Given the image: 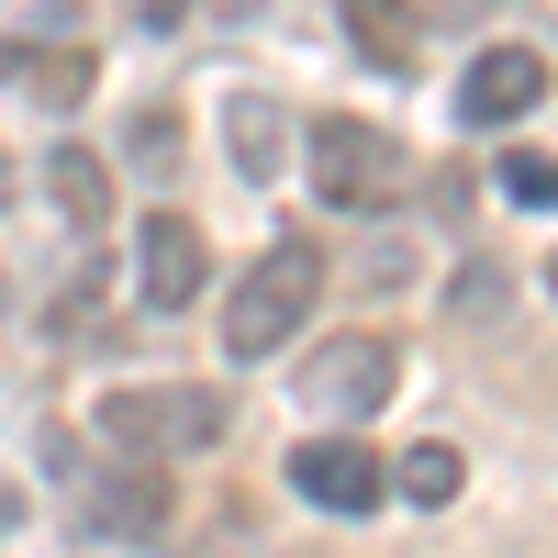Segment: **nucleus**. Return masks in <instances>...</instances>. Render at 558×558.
Wrapping results in <instances>:
<instances>
[{
    "mask_svg": "<svg viewBox=\"0 0 558 558\" xmlns=\"http://www.w3.org/2000/svg\"><path fill=\"white\" fill-rule=\"evenodd\" d=\"M313 302H324V246L313 235H268V257L235 279V302H223V347L257 368L268 347H291L313 324Z\"/></svg>",
    "mask_w": 558,
    "mask_h": 558,
    "instance_id": "1",
    "label": "nucleus"
},
{
    "mask_svg": "<svg viewBox=\"0 0 558 558\" xmlns=\"http://www.w3.org/2000/svg\"><path fill=\"white\" fill-rule=\"evenodd\" d=\"M302 168H313V202H324V213H391V202L413 191L402 134L357 123V112H324V123L302 134Z\"/></svg>",
    "mask_w": 558,
    "mask_h": 558,
    "instance_id": "2",
    "label": "nucleus"
},
{
    "mask_svg": "<svg viewBox=\"0 0 558 558\" xmlns=\"http://www.w3.org/2000/svg\"><path fill=\"white\" fill-rule=\"evenodd\" d=\"M89 425H101L123 458H191V447H213L223 436V391H202V380H134V391H101L89 402Z\"/></svg>",
    "mask_w": 558,
    "mask_h": 558,
    "instance_id": "3",
    "label": "nucleus"
},
{
    "mask_svg": "<svg viewBox=\"0 0 558 558\" xmlns=\"http://www.w3.org/2000/svg\"><path fill=\"white\" fill-rule=\"evenodd\" d=\"M202 279H213V257H202L191 213H146V223H134V291H146L157 313H191Z\"/></svg>",
    "mask_w": 558,
    "mask_h": 558,
    "instance_id": "4",
    "label": "nucleus"
},
{
    "mask_svg": "<svg viewBox=\"0 0 558 558\" xmlns=\"http://www.w3.org/2000/svg\"><path fill=\"white\" fill-rule=\"evenodd\" d=\"M291 492L313 502V514H347V525H357L391 481H380V458H368L357 436H302V447H291Z\"/></svg>",
    "mask_w": 558,
    "mask_h": 558,
    "instance_id": "5",
    "label": "nucleus"
},
{
    "mask_svg": "<svg viewBox=\"0 0 558 558\" xmlns=\"http://www.w3.org/2000/svg\"><path fill=\"white\" fill-rule=\"evenodd\" d=\"M547 101V57H536V45H481V57H470V78H458V123H525Z\"/></svg>",
    "mask_w": 558,
    "mask_h": 558,
    "instance_id": "6",
    "label": "nucleus"
},
{
    "mask_svg": "<svg viewBox=\"0 0 558 558\" xmlns=\"http://www.w3.org/2000/svg\"><path fill=\"white\" fill-rule=\"evenodd\" d=\"M78 514L101 525V536H134V547H146V536L168 525V470H157V458H123V470H89V481H78Z\"/></svg>",
    "mask_w": 558,
    "mask_h": 558,
    "instance_id": "7",
    "label": "nucleus"
},
{
    "mask_svg": "<svg viewBox=\"0 0 558 558\" xmlns=\"http://www.w3.org/2000/svg\"><path fill=\"white\" fill-rule=\"evenodd\" d=\"M391 380H402L391 347H380V336H347V347H324V357H313V380H302V391H313V413H380Z\"/></svg>",
    "mask_w": 558,
    "mask_h": 558,
    "instance_id": "8",
    "label": "nucleus"
},
{
    "mask_svg": "<svg viewBox=\"0 0 558 558\" xmlns=\"http://www.w3.org/2000/svg\"><path fill=\"white\" fill-rule=\"evenodd\" d=\"M0 78H23L45 112H68L89 89V57H78V45H0Z\"/></svg>",
    "mask_w": 558,
    "mask_h": 558,
    "instance_id": "9",
    "label": "nucleus"
},
{
    "mask_svg": "<svg viewBox=\"0 0 558 558\" xmlns=\"http://www.w3.org/2000/svg\"><path fill=\"white\" fill-rule=\"evenodd\" d=\"M223 134H235V168L246 179H279V157H291V123H279V101H257V89L223 101Z\"/></svg>",
    "mask_w": 558,
    "mask_h": 558,
    "instance_id": "10",
    "label": "nucleus"
},
{
    "mask_svg": "<svg viewBox=\"0 0 558 558\" xmlns=\"http://www.w3.org/2000/svg\"><path fill=\"white\" fill-rule=\"evenodd\" d=\"M347 34H357L391 78H413V12H402V0H347Z\"/></svg>",
    "mask_w": 558,
    "mask_h": 558,
    "instance_id": "11",
    "label": "nucleus"
},
{
    "mask_svg": "<svg viewBox=\"0 0 558 558\" xmlns=\"http://www.w3.org/2000/svg\"><path fill=\"white\" fill-rule=\"evenodd\" d=\"M458 481H470V458H458L447 436H425V447L402 458V502H425V514H436V502H458Z\"/></svg>",
    "mask_w": 558,
    "mask_h": 558,
    "instance_id": "12",
    "label": "nucleus"
},
{
    "mask_svg": "<svg viewBox=\"0 0 558 558\" xmlns=\"http://www.w3.org/2000/svg\"><path fill=\"white\" fill-rule=\"evenodd\" d=\"M45 168H57V202H68V223H101V213H112V179H101V157H89V146L45 157Z\"/></svg>",
    "mask_w": 558,
    "mask_h": 558,
    "instance_id": "13",
    "label": "nucleus"
},
{
    "mask_svg": "<svg viewBox=\"0 0 558 558\" xmlns=\"http://www.w3.org/2000/svg\"><path fill=\"white\" fill-rule=\"evenodd\" d=\"M502 168V202L514 213H558V157L547 146H514V157H492Z\"/></svg>",
    "mask_w": 558,
    "mask_h": 558,
    "instance_id": "14",
    "label": "nucleus"
},
{
    "mask_svg": "<svg viewBox=\"0 0 558 558\" xmlns=\"http://www.w3.org/2000/svg\"><path fill=\"white\" fill-rule=\"evenodd\" d=\"M458 313H502V268H470V279H458Z\"/></svg>",
    "mask_w": 558,
    "mask_h": 558,
    "instance_id": "15",
    "label": "nucleus"
},
{
    "mask_svg": "<svg viewBox=\"0 0 558 558\" xmlns=\"http://www.w3.org/2000/svg\"><path fill=\"white\" fill-rule=\"evenodd\" d=\"M146 23H157V34H168V23H191V0H146Z\"/></svg>",
    "mask_w": 558,
    "mask_h": 558,
    "instance_id": "16",
    "label": "nucleus"
},
{
    "mask_svg": "<svg viewBox=\"0 0 558 558\" xmlns=\"http://www.w3.org/2000/svg\"><path fill=\"white\" fill-rule=\"evenodd\" d=\"M0 202H12V157H0Z\"/></svg>",
    "mask_w": 558,
    "mask_h": 558,
    "instance_id": "17",
    "label": "nucleus"
},
{
    "mask_svg": "<svg viewBox=\"0 0 558 558\" xmlns=\"http://www.w3.org/2000/svg\"><path fill=\"white\" fill-rule=\"evenodd\" d=\"M547 291H558V257H547Z\"/></svg>",
    "mask_w": 558,
    "mask_h": 558,
    "instance_id": "18",
    "label": "nucleus"
}]
</instances>
